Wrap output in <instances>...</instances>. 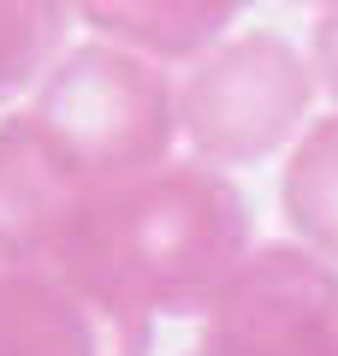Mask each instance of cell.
Instances as JSON below:
<instances>
[{
  "label": "cell",
  "instance_id": "1",
  "mask_svg": "<svg viewBox=\"0 0 338 356\" xmlns=\"http://www.w3.org/2000/svg\"><path fill=\"white\" fill-rule=\"evenodd\" d=\"M30 243L72 255L149 315H208L255 255L250 202L214 166L178 161L95 191L54 238Z\"/></svg>",
  "mask_w": 338,
  "mask_h": 356
},
{
  "label": "cell",
  "instance_id": "2",
  "mask_svg": "<svg viewBox=\"0 0 338 356\" xmlns=\"http://www.w3.org/2000/svg\"><path fill=\"white\" fill-rule=\"evenodd\" d=\"M24 125L72 184L107 191L172 161L178 83L149 54H131L119 42H89L54 60Z\"/></svg>",
  "mask_w": 338,
  "mask_h": 356
},
{
  "label": "cell",
  "instance_id": "3",
  "mask_svg": "<svg viewBox=\"0 0 338 356\" xmlns=\"http://www.w3.org/2000/svg\"><path fill=\"white\" fill-rule=\"evenodd\" d=\"M314 72L279 36H225L178 77V137L202 166H250L297 137Z\"/></svg>",
  "mask_w": 338,
  "mask_h": 356
},
{
  "label": "cell",
  "instance_id": "4",
  "mask_svg": "<svg viewBox=\"0 0 338 356\" xmlns=\"http://www.w3.org/2000/svg\"><path fill=\"white\" fill-rule=\"evenodd\" d=\"M154 315L72 255L0 232V356H149Z\"/></svg>",
  "mask_w": 338,
  "mask_h": 356
},
{
  "label": "cell",
  "instance_id": "5",
  "mask_svg": "<svg viewBox=\"0 0 338 356\" xmlns=\"http://www.w3.org/2000/svg\"><path fill=\"white\" fill-rule=\"evenodd\" d=\"M190 356H338V273L326 255L267 243L208 309Z\"/></svg>",
  "mask_w": 338,
  "mask_h": 356
},
{
  "label": "cell",
  "instance_id": "6",
  "mask_svg": "<svg viewBox=\"0 0 338 356\" xmlns=\"http://www.w3.org/2000/svg\"><path fill=\"white\" fill-rule=\"evenodd\" d=\"M107 42L149 60H196L250 0H72Z\"/></svg>",
  "mask_w": 338,
  "mask_h": 356
},
{
  "label": "cell",
  "instance_id": "7",
  "mask_svg": "<svg viewBox=\"0 0 338 356\" xmlns=\"http://www.w3.org/2000/svg\"><path fill=\"white\" fill-rule=\"evenodd\" d=\"M285 220L303 250L338 261V113L314 119L285 166Z\"/></svg>",
  "mask_w": 338,
  "mask_h": 356
},
{
  "label": "cell",
  "instance_id": "8",
  "mask_svg": "<svg viewBox=\"0 0 338 356\" xmlns=\"http://www.w3.org/2000/svg\"><path fill=\"white\" fill-rule=\"evenodd\" d=\"M72 24V0H0V102L30 77L54 72V54Z\"/></svg>",
  "mask_w": 338,
  "mask_h": 356
},
{
  "label": "cell",
  "instance_id": "9",
  "mask_svg": "<svg viewBox=\"0 0 338 356\" xmlns=\"http://www.w3.org/2000/svg\"><path fill=\"white\" fill-rule=\"evenodd\" d=\"M309 72H314V83L338 102V0L321 6V24H314V42H309Z\"/></svg>",
  "mask_w": 338,
  "mask_h": 356
},
{
  "label": "cell",
  "instance_id": "10",
  "mask_svg": "<svg viewBox=\"0 0 338 356\" xmlns=\"http://www.w3.org/2000/svg\"><path fill=\"white\" fill-rule=\"evenodd\" d=\"M314 6H332V0H314Z\"/></svg>",
  "mask_w": 338,
  "mask_h": 356
}]
</instances>
